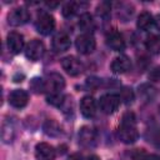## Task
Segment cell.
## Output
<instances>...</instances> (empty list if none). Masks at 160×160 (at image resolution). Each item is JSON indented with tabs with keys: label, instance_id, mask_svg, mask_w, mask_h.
Returning <instances> with one entry per match:
<instances>
[{
	"label": "cell",
	"instance_id": "cell-26",
	"mask_svg": "<svg viewBox=\"0 0 160 160\" xmlns=\"http://www.w3.org/2000/svg\"><path fill=\"white\" fill-rule=\"evenodd\" d=\"M30 89L32 90V92L35 94H41L46 90V85H45V80L40 79V78H34L30 81Z\"/></svg>",
	"mask_w": 160,
	"mask_h": 160
},
{
	"label": "cell",
	"instance_id": "cell-17",
	"mask_svg": "<svg viewBox=\"0 0 160 160\" xmlns=\"http://www.w3.org/2000/svg\"><path fill=\"white\" fill-rule=\"evenodd\" d=\"M78 25H79L80 30L84 31V34H91L95 29V21L89 12H82L80 15Z\"/></svg>",
	"mask_w": 160,
	"mask_h": 160
},
{
	"label": "cell",
	"instance_id": "cell-18",
	"mask_svg": "<svg viewBox=\"0 0 160 160\" xmlns=\"http://www.w3.org/2000/svg\"><path fill=\"white\" fill-rule=\"evenodd\" d=\"M88 4L86 2H78V1H69L66 4H64L61 14L64 18H71L74 16L79 10H81V8H86Z\"/></svg>",
	"mask_w": 160,
	"mask_h": 160
},
{
	"label": "cell",
	"instance_id": "cell-1",
	"mask_svg": "<svg viewBox=\"0 0 160 160\" xmlns=\"http://www.w3.org/2000/svg\"><path fill=\"white\" fill-rule=\"evenodd\" d=\"M119 139L125 144H132L138 140L139 132L136 129V119L134 112H126L124 114L121 119V124L118 130Z\"/></svg>",
	"mask_w": 160,
	"mask_h": 160
},
{
	"label": "cell",
	"instance_id": "cell-11",
	"mask_svg": "<svg viewBox=\"0 0 160 160\" xmlns=\"http://www.w3.org/2000/svg\"><path fill=\"white\" fill-rule=\"evenodd\" d=\"M28 101H29V95L25 90L15 89L9 94V104L16 109H21L26 106Z\"/></svg>",
	"mask_w": 160,
	"mask_h": 160
},
{
	"label": "cell",
	"instance_id": "cell-19",
	"mask_svg": "<svg viewBox=\"0 0 160 160\" xmlns=\"http://www.w3.org/2000/svg\"><path fill=\"white\" fill-rule=\"evenodd\" d=\"M136 25L140 30H144V31H148L150 30L154 25H155V20L152 18V15L148 11H142L139 16H138V21H136Z\"/></svg>",
	"mask_w": 160,
	"mask_h": 160
},
{
	"label": "cell",
	"instance_id": "cell-32",
	"mask_svg": "<svg viewBox=\"0 0 160 160\" xmlns=\"http://www.w3.org/2000/svg\"><path fill=\"white\" fill-rule=\"evenodd\" d=\"M99 84H100V80L96 79V78H89V79H88V85H89L90 88H96Z\"/></svg>",
	"mask_w": 160,
	"mask_h": 160
},
{
	"label": "cell",
	"instance_id": "cell-2",
	"mask_svg": "<svg viewBox=\"0 0 160 160\" xmlns=\"http://www.w3.org/2000/svg\"><path fill=\"white\" fill-rule=\"evenodd\" d=\"M35 28L38 30V32H40L41 35H49L54 31L55 29V19L52 15H50L49 12H41L39 14L36 21H35Z\"/></svg>",
	"mask_w": 160,
	"mask_h": 160
},
{
	"label": "cell",
	"instance_id": "cell-10",
	"mask_svg": "<svg viewBox=\"0 0 160 160\" xmlns=\"http://www.w3.org/2000/svg\"><path fill=\"white\" fill-rule=\"evenodd\" d=\"M6 44H8V48L11 52L14 54H19L22 49H24V45H25V41H24V36L16 31H11L8 34V38H6Z\"/></svg>",
	"mask_w": 160,
	"mask_h": 160
},
{
	"label": "cell",
	"instance_id": "cell-8",
	"mask_svg": "<svg viewBox=\"0 0 160 160\" xmlns=\"http://www.w3.org/2000/svg\"><path fill=\"white\" fill-rule=\"evenodd\" d=\"M45 85H46V90L50 91V94H52V92H60L65 88V80H64V78L60 74L51 72V74H49L46 76Z\"/></svg>",
	"mask_w": 160,
	"mask_h": 160
},
{
	"label": "cell",
	"instance_id": "cell-7",
	"mask_svg": "<svg viewBox=\"0 0 160 160\" xmlns=\"http://www.w3.org/2000/svg\"><path fill=\"white\" fill-rule=\"evenodd\" d=\"M44 51H45L44 44L40 40H38V39L31 40L26 45V48H25V55H26V58L30 59V60H32V61L39 60L44 55Z\"/></svg>",
	"mask_w": 160,
	"mask_h": 160
},
{
	"label": "cell",
	"instance_id": "cell-28",
	"mask_svg": "<svg viewBox=\"0 0 160 160\" xmlns=\"http://www.w3.org/2000/svg\"><path fill=\"white\" fill-rule=\"evenodd\" d=\"M110 8H111V4L108 2V1H102L98 5L96 8V14L98 16L102 18V19H106L109 15H110Z\"/></svg>",
	"mask_w": 160,
	"mask_h": 160
},
{
	"label": "cell",
	"instance_id": "cell-36",
	"mask_svg": "<svg viewBox=\"0 0 160 160\" xmlns=\"http://www.w3.org/2000/svg\"><path fill=\"white\" fill-rule=\"evenodd\" d=\"M46 5H48L49 8H55V6H58L59 4H58V2H46Z\"/></svg>",
	"mask_w": 160,
	"mask_h": 160
},
{
	"label": "cell",
	"instance_id": "cell-6",
	"mask_svg": "<svg viewBox=\"0 0 160 160\" xmlns=\"http://www.w3.org/2000/svg\"><path fill=\"white\" fill-rule=\"evenodd\" d=\"M61 66L70 76H78L82 72V64L75 56H65L61 60Z\"/></svg>",
	"mask_w": 160,
	"mask_h": 160
},
{
	"label": "cell",
	"instance_id": "cell-4",
	"mask_svg": "<svg viewBox=\"0 0 160 160\" xmlns=\"http://www.w3.org/2000/svg\"><path fill=\"white\" fill-rule=\"evenodd\" d=\"M75 46L76 50L82 54V55H88L91 54L95 48H96V41L94 39V36L91 34H81L76 38L75 40Z\"/></svg>",
	"mask_w": 160,
	"mask_h": 160
},
{
	"label": "cell",
	"instance_id": "cell-9",
	"mask_svg": "<svg viewBox=\"0 0 160 160\" xmlns=\"http://www.w3.org/2000/svg\"><path fill=\"white\" fill-rule=\"evenodd\" d=\"M79 142L84 148H92L96 144V132L90 126H82L79 131Z\"/></svg>",
	"mask_w": 160,
	"mask_h": 160
},
{
	"label": "cell",
	"instance_id": "cell-20",
	"mask_svg": "<svg viewBox=\"0 0 160 160\" xmlns=\"http://www.w3.org/2000/svg\"><path fill=\"white\" fill-rule=\"evenodd\" d=\"M145 48L151 54H159L160 52V35L151 34L145 40Z\"/></svg>",
	"mask_w": 160,
	"mask_h": 160
},
{
	"label": "cell",
	"instance_id": "cell-24",
	"mask_svg": "<svg viewBox=\"0 0 160 160\" xmlns=\"http://www.w3.org/2000/svg\"><path fill=\"white\" fill-rule=\"evenodd\" d=\"M134 14V8L130 4H120V9L118 11V16L122 20V21H128L129 18H131V15Z\"/></svg>",
	"mask_w": 160,
	"mask_h": 160
},
{
	"label": "cell",
	"instance_id": "cell-30",
	"mask_svg": "<svg viewBox=\"0 0 160 160\" xmlns=\"http://www.w3.org/2000/svg\"><path fill=\"white\" fill-rule=\"evenodd\" d=\"M148 152L144 149H135L131 152V159L132 160H146L148 159Z\"/></svg>",
	"mask_w": 160,
	"mask_h": 160
},
{
	"label": "cell",
	"instance_id": "cell-22",
	"mask_svg": "<svg viewBox=\"0 0 160 160\" xmlns=\"http://www.w3.org/2000/svg\"><path fill=\"white\" fill-rule=\"evenodd\" d=\"M139 94L145 101H151L156 94V90L154 86H151L149 84H142L139 86Z\"/></svg>",
	"mask_w": 160,
	"mask_h": 160
},
{
	"label": "cell",
	"instance_id": "cell-12",
	"mask_svg": "<svg viewBox=\"0 0 160 160\" xmlns=\"http://www.w3.org/2000/svg\"><path fill=\"white\" fill-rule=\"evenodd\" d=\"M106 44L110 49H112L115 51H121V50L125 49V40H124L122 35L116 30H112V31L108 32Z\"/></svg>",
	"mask_w": 160,
	"mask_h": 160
},
{
	"label": "cell",
	"instance_id": "cell-14",
	"mask_svg": "<svg viewBox=\"0 0 160 160\" xmlns=\"http://www.w3.org/2000/svg\"><path fill=\"white\" fill-rule=\"evenodd\" d=\"M35 154L39 160H54L55 159V149L48 142H39L35 148Z\"/></svg>",
	"mask_w": 160,
	"mask_h": 160
},
{
	"label": "cell",
	"instance_id": "cell-25",
	"mask_svg": "<svg viewBox=\"0 0 160 160\" xmlns=\"http://www.w3.org/2000/svg\"><path fill=\"white\" fill-rule=\"evenodd\" d=\"M146 140L154 145L155 148H160V130L158 129H149L146 131V135H145Z\"/></svg>",
	"mask_w": 160,
	"mask_h": 160
},
{
	"label": "cell",
	"instance_id": "cell-15",
	"mask_svg": "<svg viewBox=\"0 0 160 160\" xmlns=\"http://www.w3.org/2000/svg\"><path fill=\"white\" fill-rule=\"evenodd\" d=\"M52 49L56 52H62L66 51L70 48V38L68 34L65 32H58L54 38H52Z\"/></svg>",
	"mask_w": 160,
	"mask_h": 160
},
{
	"label": "cell",
	"instance_id": "cell-35",
	"mask_svg": "<svg viewBox=\"0 0 160 160\" xmlns=\"http://www.w3.org/2000/svg\"><path fill=\"white\" fill-rule=\"evenodd\" d=\"M85 160H99V158H98L96 155H90V156H88Z\"/></svg>",
	"mask_w": 160,
	"mask_h": 160
},
{
	"label": "cell",
	"instance_id": "cell-33",
	"mask_svg": "<svg viewBox=\"0 0 160 160\" xmlns=\"http://www.w3.org/2000/svg\"><path fill=\"white\" fill-rule=\"evenodd\" d=\"M146 160H160V155H156V154L148 155V159Z\"/></svg>",
	"mask_w": 160,
	"mask_h": 160
},
{
	"label": "cell",
	"instance_id": "cell-13",
	"mask_svg": "<svg viewBox=\"0 0 160 160\" xmlns=\"http://www.w3.org/2000/svg\"><path fill=\"white\" fill-rule=\"evenodd\" d=\"M130 68H131V61L126 55L116 56L110 65L111 71L115 74H125L130 70Z\"/></svg>",
	"mask_w": 160,
	"mask_h": 160
},
{
	"label": "cell",
	"instance_id": "cell-31",
	"mask_svg": "<svg viewBox=\"0 0 160 160\" xmlns=\"http://www.w3.org/2000/svg\"><path fill=\"white\" fill-rule=\"evenodd\" d=\"M149 79L152 81H160V66H155L149 72Z\"/></svg>",
	"mask_w": 160,
	"mask_h": 160
},
{
	"label": "cell",
	"instance_id": "cell-27",
	"mask_svg": "<svg viewBox=\"0 0 160 160\" xmlns=\"http://www.w3.org/2000/svg\"><path fill=\"white\" fill-rule=\"evenodd\" d=\"M65 99H66V96H64L60 92H52V94L48 95V98H46V100H48L49 104H51L54 106H58V108H61L62 106Z\"/></svg>",
	"mask_w": 160,
	"mask_h": 160
},
{
	"label": "cell",
	"instance_id": "cell-3",
	"mask_svg": "<svg viewBox=\"0 0 160 160\" xmlns=\"http://www.w3.org/2000/svg\"><path fill=\"white\" fill-rule=\"evenodd\" d=\"M120 101L121 99L118 94H104L99 100V106L102 112L112 114L119 109Z\"/></svg>",
	"mask_w": 160,
	"mask_h": 160
},
{
	"label": "cell",
	"instance_id": "cell-34",
	"mask_svg": "<svg viewBox=\"0 0 160 160\" xmlns=\"http://www.w3.org/2000/svg\"><path fill=\"white\" fill-rule=\"evenodd\" d=\"M155 24H156V26H158V29L160 30V14L156 16V19H155Z\"/></svg>",
	"mask_w": 160,
	"mask_h": 160
},
{
	"label": "cell",
	"instance_id": "cell-5",
	"mask_svg": "<svg viewBox=\"0 0 160 160\" xmlns=\"http://www.w3.org/2000/svg\"><path fill=\"white\" fill-rule=\"evenodd\" d=\"M30 20V12L25 8H15L8 15V22L11 26H20Z\"/></svg>",
	"mask_w": 160,
	"mask_h": 160
},
{
	"label": "cell",
	"instance_id": "cell-21",
	"mask_svg": "<svg viewBox=\"0 0 160 160\" xmlns=\"http://www.w3.org/2000/svg\"><path fill=\"white\" fill-rule=\"evenodd\" d=\"M42 129H44V132L48 135V136H52V138H56L61 134V128L60 125L55 121V120H46L42 125Z\"/></svg>",
	"mask_w": 160,
	"mask_h": 160
},
{
	"label": "cell",
	"instance_id": "cell-16",
	"mask_svg": "<svg viewBox=\"0 0 160 160\" xmlns=\"http://www.w3.org/2000/svg\"><path fill=\"white\" fill-rule=\"evenodd\" d=\"M80 111L85 118H92L96 112V102L91 96H84L80 100Z\"/></svg>",
	"mask_w": 160,
	"mask_h": 160
},
{
	"label": "cell",
	"instance_id": "cell-29",
	"mask_svg": "<svg viewBox=\"0 0 160 160\" xmlns=\"http://www.w3.org/2000/svg\"><path fill=\"white\" fill-rule=\"evenodd\" d=\"M119 96H120V99L125 102V104H131L132 102V100H134V91L130 89V88H124L121 91H120V94H119Z\"/></svg>",
	"mask_w": 160,
	"mask_h": 160
},
{
	"label": "cell",
	"instance_id": "cell-23",
	"mask_svg": "<svg viewBox=\"0 0 160 160\" xmlns=\"http://www.w3.org/2000/svg\"><path fill=\"white\" fill-rule=\"evenodd\" d=\"M15 135V130L14 126L10 121H5L2 124V130H1V138L4 142H11Z\"/></svg>",
	"mask_w": 160,
	"mask_h": 160
}]
</instances>
